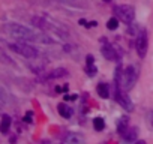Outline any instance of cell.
Listing matches in <instances>:
<instances>
[{"mask_svg":"<svg viewBox=\"0 0 153 144\" xmlns=\"http://www.w3.org/2000/svg\"><path fill=\"white\" fill-rule=\"evenodd\" d=\"M6 32L9 35H12L14 38L24 41V42H42V44H53V39L44 35H38L35 32H32L30 29L20 26V24H8L6 26Z\"/></svg>","mask_w":153,"mask_h":144,"instance_id":"6da1fadb","label":"cell"},{"mask_svg":"<svg viewBox=\"0 0 153 144\" xmlns=\"http://www.w3.org/2000/svg\"><path fill=\"white\" fill-rule=\"evenodd\" d=\"M137 81V71L134 66H128L123 72H122V81H120V89L122 90H129L132 89L134 84Z\"/></svg>","mask_w":153,"mask_h":144,"instance_id":"7a4b0ae2","label":"cell"},{"mask_svg":"<svg viewBox=\"0 0 153 144\" xmlns=\"http://www.w3.org/2000/svg\"><path fill=\"white\" fill-rule=\"evenodd\" d=\"M114 12L117 15V18L126 24H131L134 21L135 18V11L132 6H129V5H120V6H116L114 8Z\"/></svg>","mask_w":153,"mask_h":144,"instance_id":"3957f363","label":"cell"},{"mask_svg":"<svg viewBox=\"0 0 153 144\" xmlns=\"http://www.w3.org/2000/svg\"><path fill=\"white\" fill-rule=\"evenodd\" d=\"M147 47H149V39H147V32L146 29H140L138 35H137V42H135V48L140 59H144L147 54Z\"/></svg>","mask_w":153,"mask_h":144,"instance_id":"277c9868","label":"cell"},{"mask_svg":"<svg viewBox=\"0 0 153 144\" xmlns=\"http://www.w3.org/2000/svg\"><path fill=\"white\" fill-rule=\"evenodd\" d=\"M9 47L12 48L14 51H17L18 54L24 56V57H29V59H35V57H38V50H35L33 47L24 44V41H23V42H17V44H11Z\"/></svg>","mask_w":153,"mask_h":144,"instance_id":"5b68a950","label":"cell"},{"mask_svg":"<svg viewBox=\"0 0 153 144\" xmlns=\"http://www.w3.org/2000/svg\"><path fill=\"white\" fill-rule=\"evenodd\" d=\"M116 101H117L125 110H128V111H132V110H134L132 101H131V98L126 95V92L122 90V89H116Z\"/></svg>","mask_w":153,"mask_h":144,"instance_id":"8992f818","label":"cell"},{"mask_svg":"<svg viewBox=\"0 0 153 144\" xmlns=\"http://www.w3.org/2000/svg\"><path fill=\"white\" fill-rule=\"evenodd\" d=\"M101 51H102V56L107 59V60H116L117 59V53H116V50L111 47V45H104L102 48H101Z\"/></svg>","mask_w":153,"mask_h":144,"instance_id":"52a82bcc","label":"cell"},{"mask_svg":"<svg viewBox=\"0 0 153 144\" xmlns=\"http://www.w3.org/2000/svg\"><path fill=\"white\" fill-rule=\"evenodd\" d=\"M137 135H138V129H137V128H131V129H128V131L122 135V137H123V143L129 144V143L135 141Z\"/></svg>","mask_w":153,"mask_h":144,"instance_id":"ba28073f","label":"cell"},{"mask_svg":"<svg viewBox=\"0 0 153 144\" xmlns=\"http://www.w3.org/2000/svg\"><path fill=\"white\" fill-rule=\"evenodd\" d=\"M128 129H129V119L126 116H123V117H120V120L117 122V134L123 135Z\"/></svg>","mask_w":153,"mask_h":144,"instance_id":"9c48e42d","label":"cell"},{"mask_svg":"<svg viewBox=\"0 0 153 144\" xmlns=\"http://www.w3.org/2000/svg\"><path fill=\"white\" fill-rule=\"evenodd\" d=\"M68 75H69L68 71L63 69V68H60V69H54L48 77H50V78H66Z\"/></svg>","mask_w":153,"mask_h":144,"instance_id":"30bf717a","label":"cell"},{"mask_svg":"<svg viewBox=\"0 0 153 144\" xmlns=\"http://www.w3.org/2000/svg\"><path fill=\"white\" fill-rule=\"evenodd\" d=\"M66 144H84V140L80 137V135H75V134H69L66 138H65Z\"/></svg>","mask_w":153,"mask_h":144,"instance_id":"8fae6325","label":"cell"},{"mask_svg":"<svg viewBox=\"0 0 153 144\" xmlns=\"http://www.w3.org/2000/svg\"><path fill=\"white\" fill-rule=\"evenodd\" d=\"M57 110H59V113L63 116V117H66V119H69L71 116H72V108H69L68 105H65V104H59V107H57Z\"/></svg>","mask_w":153,"mask_h":144,"instance_id":"7c38bea8","label":"cell"},{"mask_svg":"<svg viewBox=\"0 0 153 144\" xmlns=\"http://www.w3.org/2000/svg\"><path fill=\"white\" fill-rule=\"evenodd\" d=\"M98 93L101 98H108L110 96V87H108V84H105V83L98 84Z\"/></svg>","mask_w":153,"mask_h":144,"instance_id":"4fadbf2b","label":"cell"},{"mask_svg":"<svg viewBox=\"0 0 153 144\" xmlns=\"http://www.w3.org/2000/svg\"><path fill=\"white\" fill-rule=\"evenodd\" d=\"M9 126H11V117L9 116H3L2 119V123H0V132H8L9 131Z\"/></svg>","mask_w":153,"mask_h":144,"instance_id":"5bb4252c","label":"cell"},{"mask_svg":"<svg viewBox=\"0 0 153 144\" xmlns=\"http://www.w3.org/2000/svg\"><path fill=\"white\" fill-rule=\"evenodd\" d=\"M93 126H95L96 131H102V129L105 128V123H104V120H102L101 117H96V119L93 120Z\"/></svg>","mask_w":153,"mask_h":144,"instance_id":"9a60e30c","label":"cell"},{"mask_svg":"<svg viewBox=\"0 0 153 144\" xmlns=\"http://www.w3.org/2000/svg\"><path fill=\"white\" fill-rule=\"evenodd\" d=\"M107 27L110 29V30H116V29L119 27V18H111V20H108Z\"/></svg>","mask_w":153,"mask_h":144,"instance_id":"2e32d148","label":"cell"},{"mask_svg":"<svg viewBox=\"0 0 153 144\" xmlns=\"http://www.w3.org/2000/svg\"><path fill=\"white\" fill-rule=\"evenodd\" d=\"M86 72H87V75L93 77V75L96 74V68H95L93 65H87V68H86Z\"/></svg>","mask_w":153,"mask_h":144,"instance_id":"e0dca14e","label":"cell"},{"mask_svg":"<svg viewBox=\"0 0 153 144\" xmlns=\"http://www.w3.org/2000/svg\"><path fill=\"white\" fill-rule=\"evenodd\" d=\"M77 99V95H66L65 96V101H75Z\"/></svg>","mask_w":153,"mask_h":144,"instance_id":"ac0fdd59","label":"cell"},{"mask_svg":"<svg viewBox=\"0 0 153 144\" xmlns=\"http://www.w3.org/2000/svg\"><path fill=\"white\" fill-rule=\"evenodd\" d=\"M87 65H93V57L92 56H87Z\"/></svg>","mask_w":153,"mask_h":144,"instance_id":"d6986e66","label":"cell"},{"mask_svg":"<svg viewBox=\"0 0 153 144\" xmlns=\"http://www.w3.org/2000/svg\"><path fill=\"white\" fill-rule=\"evenodd\" d=\"M96 21H92V23H89V24H87V27H96Z\"/></svg>","mask_w":153,"mask_h":144,"instance_id":"ffe728a7","label":"cell"},{"mask_svg":"<svg viewBox=\"0 0 153 144\" xmlns=\"http://www.w3.org/2000/svg\"><path fill=\"white\" fill-rule=\"evenodd\" d=\"M149 117L152 119V120H150V122H149V123H150V125L153 126V113H149Z\"/></svg>","mask_w":153,"mask_h":144,"instance_id":"44dd1931","label":"cell"},{"mask_svg":"<svg viewBox=\"0 0 153 144\" xmlns=\"http://www.w3.org/2000/svg\"><path fill=\"white\" fill-rule=\"evenodd\" d=\"M80 24H81V26H87V23H86V20H80Z\"/></svg>","mask_w":153,"mask_h":144,"instance_id":"7402d4cb","label":"cell"},{"mask_svg":"<svg viewBox=\"0 0 153 144\" xmlns=\"http://www.w3.org/2000/svg\"><path fill=\"white\" fill-rule=\"evenodd\" d=\"M135 144H146V143H144V141H137Z\"/></svg>","mask_w":153,"mask_h":144,"instance_id":"603a6c76","label":"cell"},{"mask_svg":"<svg viewBox=\"0 0 153 144\" xmlns=\"http://www.w3.org/2000/svg\"><path fill=\"white\" fill-rule=\"evenodd\" d=\"M104 2H111V0H104Z\"/></svg>","mask_w":153,"mask_h":144,"instance_id":"cb8c5ba5","label":"cell"},{"mask_svg":"<svg viewBox=\"0 0 153 144\" xmlns=\"http://www.w3.org/2000/svg\"><path fill=\"white\" fill-rule=\"evenodd\" d=\"M101 144H105V143H101Z\"/></svg>","mask_w":153,"mask_h":144,"instance_id":"d4e9b609","label":"cell"}]
</instances>
